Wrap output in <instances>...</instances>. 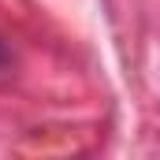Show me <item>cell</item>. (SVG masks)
<instances>
[{
    "label": "cell",
    "mask_w": 160,
    "mask_h": 160,
    "mask_svg": "<svg viewBox=\"0 0 160 160\" xmlns=\"http://www.w3.org/2000/svg\"><path fill=\"white\" fill-rule=\"evenodd\" d=\"M0 67H4V48H0Z\"/></svg>",
    "instance_id": "cell-1"
}]
</instances>
